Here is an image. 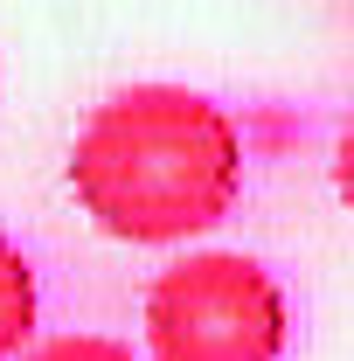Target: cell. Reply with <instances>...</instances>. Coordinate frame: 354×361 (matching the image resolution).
<instances>
[{"instance_id": "obj_1", "label": "cell", "mask_w": 354, "mask_h": 361, "mask_svg": "<svg viewBox=\"0 0 354 361\" xmlns=\"http://www.w3.org/2000/svg\"><path fill=\"white\" fill-rule=\"evenodd\" d=\"M84 216L118 243H188L243 195V133L188 84L111 90L70 146Z\"/></svg>"}, {"instance_id": "obj_2", "label": "cell", "mask_w": 354, "mask_h": 361, "mask_svg": "<svg viewBox=\"0 0 354 361\" xmlns=\"http://www.w3.org/2000/svg\"><path fill=\"white\" fill-rule=\"evenodd\" d=\"M285 292L243 250H195L146 292V355L153 361H278L285 355Z\"/></svg>"}, {"instance_id": "obj_3", "label": "cell", "mask_w": 354, "mask_h": 361, "mask_svg": "<svg viewBox=\"0 0 354 361\" xmlns=\"http://www.w3.org/2000/svg\"><path fill=\"white\" fill-rule=\"evenodd\" d=\"M35 313H42V299H35V264H28L21 243L0 229V361H21V355H28V341H35Z\"/></svg>"}, {"instance_id": "obj_4", "label": "cell", "mask_w": 354, "mask_h": 361, "mask_svg": "<svg viewBox=\"0 0 354 361\" xmlns=\"http://www.w3.org/2000/svg\"><path fill=\"white\" fill-rule=\"evenodd\" d=\"M21 361H139L126 341H111V334H56L42 348H28Z\"/></svg>"}, {"instance_id": "obj_5", "label": "cell", "mask_w": 354, "mask_h": 361, "mask_svg": "<svg viewBox=\"0 0 354 361\" xmlns=\"http://www.w3.org/2000/svg\"><path fill=\"white\" fill-rule=\"evenodd\" d=\"M334 188H341V202L354 209V118L341 126V139H334Z\"/></svg>"}]
</instances>
